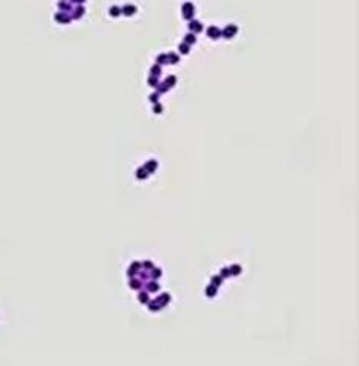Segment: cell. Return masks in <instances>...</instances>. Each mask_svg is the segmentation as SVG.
Segmentation results:
<instances>
[{
	"instance_id": "1",
	"label": "cell",
	"mask_w": 359,
	"mask_h": 366,
	"mask_svg": "<svg viewBox=\"0 0 359 366\" xmlns=\"http://www.w3.org/2000/svg\"><path fill=\"white\" fill-rule=\"evenodd\" d=\"M181 12H183V17L187 19V20H192L194 16H195V6L191 3V2H186L181 8Z\"/></svg>"
},
{
	"instance_id": "2",
	"label": "cell",
	"mask_w": 359,
	"mask_h": 366,
	"mask_svg": "<svg viewBox=\"0 0 359 366\" xmlns=\"http://www.w3.org/2000/svg\"><path fill=\"white\" fill-rule=\"evenodd\" d=\"M235 32H237V26H235V25H228L226 28L221 30V36L226 37V39H231V37L235 34Z\"/></svg>"
},
{
	"instance_id": "3",
	"label": "cell",
	"mask_w": 359,
	"mask_h": 366,
	"mask_svg": "<svg viewBox=\"0 0 359 366\" xmlns=\"http://www.w3.org/2000/svg\"><path fill=\"white\" fill-rule=\"evenodd\" d=\"M189 30H191L194 34L195 32H200L203 30V23L198 22V20H191V22H189Z\"/></svg>"
},
{
	"instance_id": "4",
	"label": "cell",
	"mask_w": 359,
	"mask_h": 366,
	"mask_svg": "<svg viewBox=\"0 0 359 366\" xmlns=\"http://www.w3.org/2000/svg\"><path fill=\"white\" fill-rule=\"evenodd\" d=\"M207 36L212 37V39H218L221 36V30L217 28V26H211V28L207 30Z\"/></svg>"
},
{
	"instance_id": "5",
	"label": "cell",
	"mask_w": 359,
	"mask_h": 366,
	"mask_svg": "<svg viewBox=\"0 0 359 366\" xmlns=\"http://www.w3.org/2000/svg\"><path fill=\"white\" fill-rule=\"evenodd\" d=\"M121 11H123L125 16H132L133 12H136V6H133V5H125Z\"/></svg>"
},
{
	"instance_id": "6",
	"label": "cell",
	"mask_w": 359,
	"mask_h": 366,
	"mask_svg": "<svg viewBox=\"0 0 359 366\" xmlns=\"http://www.w3.org/2000/svg\"><path fill=\"white\" fill-rule=\"evenodd\" d=\"M195 42H197V37H195L194 32H191V34L184 36V43H187V45H194Z\"/></svg>"
},
{
	"instance_id": "7",
	"label": "cell",
	"mask_w": 359,
	"mask_h": 366,
	"mask_svg": "<svg viewBox=\"0 0 359 366\" xmlns=\"http://www.w3.org/2000/svg\"><path fill=\"white\" fill-rule=\"evenodd\" d=\"M180 60V57L173 53H167V64H177Z\"/></svg>"
},
{
	"instance_id": "8",
	"label": "cell",
	"mask_w": 359,
	"mask_h": 366,
	"mask_svg": "<svg viewBox=\"0 0 359 366\" xmlns=\"http://www.w3.org/2000/svg\"><path fill=\"white\" fill-rule=\"evenodd\" d=\"M144 168H146L147 172H153L155 168H157V161H149V162H147V165H146Z\"/></svg>"
},
{
	"instance_id": "9",
	"label": "cell",
	"mask_w": 359,
	"mask_h": 366,
	"mask_svg": "<svg viewBox=\"0 0 359 366\" xmlns=\"http://www.w3.org/2000/svg\"><path fill=\"white\" fill-rule=\"evenodd\" d=\"M169 88H170L172 85H175V84H177V77H175V76H167V79H166V82H164Z\"/></svg>"
},
{
	"instance_id": "10",
	"label": "cell",
	"mask_w": 359,
	"mask_h": 366,
	"mask_svg": "<svg viewBox=\"0 0 359 366\" xmlns=\"http://www.w3.org/2000/svg\"><path fill=\"white\" fill-rule=\"evenodd\" d=\"M178 50H180V53H181V54H187V53H189V45L183 42V43L178 46Z\"/></svg>"
},
{
	"instance_id": "11",
	"label": "cell",
	"mask_w": 359,
	"mask_h": 366,
	"mask_svg": "<svg viewBox=\"0 0 359 366\" xmlns=\"http://www.w3.org/2000/svg\"><path fill=\"white\" fill-rule=\"evenodd\" d=\"M160 74H161V65L157 64V65H155L153 68H152V76H160Z\"/></svg>"
},
{
	"instance_id": "12",
	"label": "cell",
	"mask_w": 359,
	"mask_h": 366,
	"mask_svg": "<svg viewBox=\"0 0 359 366\" xmlns=\"http://www.w3.org/2000/svg\"><path fill=\"white\" fill-rule=\"evenodd\" d=\"M217 294V289H215V286H209L207 289H206V295L207 297H214Z\"/></svg>"
},
{
	"instance_id": "13",
	"label": "cell",
	"mask_w": 359,
	"mask_h": 366,
	"mask_svg": "<svg viewBox=\"0 0 359 366\" xmlns=\"http://www.w3.org/2000/svg\"><path fill=\"white\" fill-rule=\"evenodd\" d=\"M157 64H167V54H160L157 57Z\"/></svg>"
},
{
	"instance_id": "14",
	"label": "cell",
	"mask_w": 359,
	"mask_h": 366,
	"mask_svg": "<svg viewBox=\"0 0 359 366\" xmlns=\"http://www.w3.org/2000/svg\"><path fill=\"white\" fill-rule=\"evenodd\" d=\"M155 87H157V88H158V93H166V91L169 90V87H167L166 84H162V85H161V84H157V85H155Z\"/></svg>"
},
{
	"instance_id": "15",
	"label": "cell",
	"mask_w": 359,
	"mask_h": 366,
	"mask_svg": "<svg viewBox=\"0 0 359 366\" xmlns=\"http://www.w3.org/2000/svg\"><path fill=\"white\" fill-rule=\"evenodd\" d=\"M136 176H138L139 179H144L146 176H147V170H146V168H139L138 173H136Z\"/></svg>"
},
{
	"instance_id": "16",
	"label": "cell",
	"mask_w": 359,
	"mask_h": 366,
	"mask_svg": "<svg viewBox=\"0 0 359 366\" xmlns=\"http://www.w3.org/2000/svg\"><path fill=\"white\" fill-rule=\"evenodd\" d=\"M110 14H112L113 17H118V16L121 14V9L118 8V6H113V8L110 9Z\"/></svg>"
},
{
	"instance_id": "17",
	"label": "cell",
	"mask_w": 359,
	"mask_h": 366,
	"mask_svg": "<svg viewBox=\"0 0 359 366\" xmlns=\"http://www.w3.org/2000/svg\"><path fill=\"white\" fill-rule=\"evenodd\" d=\"M147 290H149V292H155V290H158V284H157V283L147 284Z\"/></svg>"
},
{
	"instance_id": "18",
	"label": "cell",
	"mask_w": 359,
	"mask_h": 366,
	"mask_svg": "<svg viewBox=\"0 0 359 366\" xmlns=\"http://www.w3.org/2000/svg\"><path fill=\"white\" fill-rule=\"evenodd\" d=\"M147 82H149V85H152V87H155V85H157V84H158V77H157V76H152L150 79H149V80H147Z\"/></svg>"
},
{
	"instance_id": "19",
	"label": "cell",
	"mask_w": 359,
	"mask_h": 366,
	"mask_svg": "<svg viewBox=\"0 0 359 366\" xmlns=\"http://www.w3.org/2000/svg\"><path fill=\"white\" fill-rule=\"evenodd\" d=\"M130 286H132V289H139V287H141V281H135V280H132V281H130Z\"/></svg>"
},
{
	"instance_id": "20",
	"label": "cell",
	"mask_w": 359,
	"mask_h": 366,
	"mask_svg": "<svg viewBox=\"0 0 359 366\" xmlns=\"http://www.w3.org/2000/svg\"><path fill=\"white\" fill-rule=\"evenodd\" d=\"M229 270H231V274H234V275H235V274H240V270H242V269H240V266H232Z\"/></svg>"
},
{
	"instance_id": "21",
	"label": "cell",
	"mask_w": 359,
	"mask_h": 366,
	"mask_svg": "<svg viewBox=\"0 0 359 366\" xmlns=\"http://www.w3.org/2000/svg\"><path fill=\"white\" fill-rule=\"evenodd\" d=\"M149 306H150V309H152V310H157V309L160 308V303H158V301H152L150 304H149Z\"/></svg>"
},
{
	"instance_id": "22",
	"label": "cell",
	"mask_w": 359,
	"mask_h": 366,
	"mask_svg": "<svg viewBox=\"0 0 359 366\" xmlns=\"http://www.w3.org/2000/svg\"><path fill=\"white\" fill-rule=\"evenodd\" d=\"M229 275H231V270H229V269H223L221 270V278H223V276H229Z\"/></svg>"
},
{
	"instance_id": "23",
	"label": "cell",
	"mask_w": 359,
	"mask_h": 366,
	"mask_svg": "<svg viewBox=\"0 0 359 366\" xmlns=\"http://www.w3.org/2000/svg\"><path fill=\"white\" fill-rule=\"evenodd\" d=\"M153 111H155V113H161V111H162V107H161V105H160V104L157 102V104H155V108H153Z\"/></svg>"
},
{
	"instance_id": "24",
	"label": "cell",
	"mask_w": 359,
	"mask_h": 366,
	"mask_svg": "<svg viewBox=\"0 0 359 366\" xmlns=\"http://www.w3.org/2000/svg\"><path fill=\"white\" fill-rule=\"evenodd\" d=\"M139 300H141V303H149V300H147V294H141V295H139Z\"/></svg>"
},
{
	"instance_id": "25",
	"label": "cell",
	"mask_w": 359,
	"mask_h": 366,
	"mask_svg": "<svg viewBox=\"0 0 359 366\" xmlns=\"http://www.w3.org/2000/svg\"><path fill=\"white\" fill-rule=\"evenodd\" d=\"M160 276H161V270L160 269H155L153 270V278H160Z\"/></svg>"
},
{
	"instance_id": "26",
	"label": "cell",
	"mask_w": 359,
	"mask_h": 366,
	"mask_svg": "<svg viewBox=\"0 0 359 366\" xmlns=\"http://www.w3.org/2000/svg\"><path fill=\"white\" fill-rule=\"evenodd\" d=\"M150 100H152L153 104H157V102H158V94H152V96H150Z\"/></svg>"
},
{
	"instance_id": "27",
	"label": "cell",
	"mask_w": 359,
	"mask_h": 366,
	"mask_svg": "<svg viewBox=\"0 0 359 366\" xmlns=\"http://www.w3.org/2000/svg\"><path fill=\"white\" fill-rule=\"evenodd\" d=\"M144 267H146V269H152L153 264H152L150 261H144Z\"/></svg>"
},
{
	"instance_id": "28",
	"label": "cell",
	"mask_w": 359,
	"mask_h": 366,
	"mask_svg": "<svg viewBox=\"0 0 359 366\" xmlns=\"http://www.w3.org/2000/svg\"><path fill=\"white\" fill-rule=\"evenodd\" d=\"M214 283H215V284H220V276H217V278H214Z\"/></svg>"
}]
</instances>
